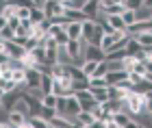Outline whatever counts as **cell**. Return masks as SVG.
Listing matches in <instances>:
<instances>
[{
    "label": "cell",
    "mask_w": 152,
    "mask_h": 128,
    "mask_svg": "<svg viewBox=\"0 0 152 128\" xmlns=\"http://www.w3.org/2000/svg\"><path fill=\"white\" fill-rule=\"evenodd\" d=\"M124 50H126V55H128V57H135V55H137V52H139L141 48H139V44H137L135 39L130 37L128 41H126V48H124Z\"/></svg>",
    "instance_id": "25"
},
{
    "label": "cell",
    "mask_w": 152,
    "mask_h": 128,
    "mask_svg": "<svg viewBox=\"0 0 152 128\" xmlns=\"http://www.w3.org/2000/svg\"><path fill=\"white\" fill-rule=\"evenodd\" d=\"M150 17H152V9H148V7H141V9L135 11L137 22H150Z\"/></svg>",
    "instance_id": "21"
},
{
    "label": "cell",
    "mask_w": 152,
    "mask_h": 128,
    "mask_svg": "<svg viewBox=\"0 0 152 128\" xmlns=\"http://www.w3.org/2000/svg\"><path fill=\"white\" fill-rule=\"evenodd\" d=\"M94 106H98L94 100H85V102H80V111H91Z\"/></svg>",
    "instance_id": "41"
},
{
    "label": "cell",
    "mask_w": 152,
    "mask_h": 128,
    "mask_svg": "<svg viewBox=\"0 0 152 128\" xmlns=\"http://www.w3.org/2000/svg\"><path fill=\"white\" fill-rule=\"evenodd\" d=\"M20 128H31V124H28V119H26V124H22Z\"/></svg>",
    "instance_id": "50"
},
{
    "label": "cell",
    "mask_w": 152,
    "mask_h": 128,
    "mask_svg": "<svg viewBox=\"0 0 152 128\" xmlns=\"http://www.w3.org/2000/svg\"><path fill=\"white\" fill-rule=\"evenodd\" d=\"M94 122H96V117L91 115V111H80L78 115H76V124L78 126H89Z\"/></svg>",
    "instance_id": "16"
},
{
    "label": "cell",
    "mask_w": 152,
    "mask_h": 128,
    "mask_svg": "<svg viewBox=\"0 0 152 128\" xmlns=\"http://www.w3.org/2000/svg\"><path fill=\"white\" fill-rule=\"evenodd\" d=\"M31 57L35 59L37 63H46V48H41V46H37V48L31 52Z\"/></svg>",
    "instance_id": "26"
},
{
    "label": "cell",
    "mask_w": 152,
    "mask_h": 128,
    "mask_svg": "<svg viewBox=\"0 0 152 128\" xmlns=\"http://www.w3.org/2000/svg\"><path fill=\"white\" fill-rule=\"evenodd\" d=\"M124 7H126L128 11H137L143 7V0H124Z\"/></svg>",
    "instance_id": "36"
},
{
    "label": "cell",
    "mask_w": 152,
    "mask_h": 128,
    "mask_svg": "<svg viewBox=\"0 0 152 128\" xmlns=\"http://www.w3.org/2000/svg\"><path fill=\"white\" fill-rule=\"evenodd\" d=\"M130 119H133V117H130V115H126V113H122V111L113 113V124H117L120 128H124V126H126V124L130 122Z\"/></svg>",
    "instance_id": "22"
},
{
    "label": "cell",
    "mask_w": 152,
    "mask_h": 128,
    "mask_svg": "<svg viewBox=\"0 0 152 128\" xmlns=\"http://www.w3.org/2000/svg\"><path fill=\"white\" fill-rule=\"evenodd\" d=\"M65 74L70 76L72 80H80V78H87L85 74L80 72V67L78 65H65Z\"/></svg>",
    "instance_id": "20"
},
{
    "label": "cell",
    "mask_w": 152,
    "mask_h": 128,
    "mask_svg": "<svg viewBox=\"0 0 152 128\" xmlns=\"http://www.w3.org/2000/svg\"><path fill=\"white\" fill-rule=\"evenodd\" d=\"M39 117H41V119H46V122H50L52 117H57V111H54V109H48V106H41Z\"/></svg>",
    "instance_id": "32"
},
{
    "label": "cell",
    "mask_w": 152,
    "mask_h": 128,
    "mask_svg": "<svg viewBox=\"0 0 152 128\" xmlns=\"http://www.w3.org/2000/svg\"><path fill=\"white\" fill-rule=\"evenodd\" d=\"M11 111H18V113H22V115H26V117H28V106H26V102L22 100V96L18 98V102L13 104V109H11Z\"/></svg>",
    "instance_id": "28"
},
{
    "label": "cell",
    "mask_w": 152,
    "mask_h": 128,
    "mask_svg": "<svg viewBox=\"0 0 152 128\" xmlns=\"http://www.w3.org/2000/svg\"><path fill=\"white\" fill-rule=\"evenodd\" d=\"M0 76H2V70H0Z\"/></svg>",
    "instance_id": "54"
},
{
    "label": "cell",
    "mask_w": 152,
    "mask_h": 128,
    "mask_svg": "<svg viewBox=\"0 0 152 128\" xmlns=\"http://www.w3.org/2000/svg\"><path fill=\"white\" fill-rule=\"evenodd\" d=\"M22 100L26 102V106H28V117H37L39 115V111H41V102L37 98H33L28 91H24L22 93Z\"/></svg>",
    "instance_id": "5"
},
{
    "label": "cell",
    "mask_w": 152,
    "mask_h": 128,
    "mask_svg": "<svg viewBox=\"0 0 152 128\" xmlns=\"http://www.w3.org/2000/svg\"><path fill=\"white\" fill-rule=\"evenodd\" d=\"M133 39L137 44H139V48L141 50H152V33L148 31V33H139V35H133Z\"/></svg>",
    "instance_id": "8"
},
{
    "label": "cell",
    "mask_w": 152,
    "mask_h": 128,
    "mask_svg": "<svg viewBox=\"0 0 152 128\" xmlns=\"http://www.w3.org/2000/svg\"><path fill=\"white\" fill-rule=\"evenodd\" d=\"M39 80H41V74L37 72V70H26V83H24V87L26 89H39Z\"/></svg>",
    "instance_id": "6"
},
{
    "label": "cell",
    "mask_w": 152,
    "mask_h": 128,
    "mask_svg": "<svg viewBox=\"0 0 152 128\" xmlns=\"http://www.w3.org/2000/svg\"><path fill=\"white\" fill-rule=\"evenodd\" d=\"M89 87H109L104 76H91L89 78Z\"/></svg>",
    "instance_id": "35"
},
{
    "label": "cell",
    "mask_w": 152,
    "mask_h": 128,
    "mask_svg": "<svg viewBox=\"0 0 152 128\" xmlns=\"http://www.w3.org/2000/svg\"><path fill=\"white\" fill-rule=\"evenodd\" d=\"M70 89L76 93V91H83V89H89V78H80V80H72Z\"/></svg>",
    "instance_id": "24"
},
{
    "label": "cell",
    "mask_w": 152,
    "mask_h": 128,
    "mask_svg": "<svg viewBox=\"0 0 152 128\" xmlns=\"http://www.w3.org/2000/svg\"><path fill=\"white\" fill-rule=\"evenodd\" d=\"M31 2L35 4V7H44V0H31Z\"/></svg>",
    "instance_id": "47"
},
{
    "label": "cell",
    "mask_w": 152,
    "mask_h": 128,
    "mask_svg": "<svg viewBox=\"0 0 152 128\" xmlns=\"http://www.w3.org/2000/svg\"><path fill=\"white\" fill-rule=\"evenodd\" d=\"M83 61H96V63H100V61H104V52H102L98 46H85V52H83Z\"/></svg>",
    "instance_id": "3"
},
{
    "label": "cell",
    "mask_w": 152,
    "mask_h": 128,
    "mask_svg": "<svg viewBox=\"0 0 152 128\" xmlns=\"http://www.w3.org/2000/svg\"><path fill=\"white\" fill-rule=\"evenodd\" d=\"M107 85L111 87V85H117V83H122V80H128V72L126 70H117V72H107Z\"/></svg>",
    "instance_id": "7"
},
{
    "label": "cell",
    "mask_w": 152,
    "mask_h": 128,
    "mask_svg": "<svg viewBox=\"0 0 152 128\" xmlns=\"http://www.w3.org/2000/svg\"><path fill=\"white\" fill-rule=\"evenodd\" d=\"M18 98H20V96H13V93H4L2 100H0V109H4L7 113H9V111L13 109V104L18 102Z\"/></svg>",
    "instance_id": "15"
},
{
    "label": "cell",
    "mask_w": 152,
    "mask_h": 128,
    "mask_svg": "<svg viewBox=\"0 0 152 128\" xmlns=\"http://www.w3.org/2000/svg\"><path fill=\"white\" fill-rule=\"evenodd\" d=\"M146 72L152 74V59H146Z\"/></svg>",
    "instance_id": "45"
},
{
    "label": "cell",
    "mask_w": 152,
    "mask_h": 128,
    "mask_svg": "<svg viewBox=\"0 0 152 128\" xmlns=\"http://www.w3.org/2000/svg\"><path fill=\"white\" fill-rule=\"evenodd\" d=\"M139 128H148V124H141V122H139Z\"/></svg>",
    "instance_id": "51"
},
{
    "label": "cell",
    "mask_w": 152,
    "mask_h": 128,
    "mask_svg": "<svg viewBox=\"0 0 152 128\" xmlns=\"http://www.w3.org/2000/svg\"><path fill=\"white\" fill-rule=\"evenodd\" d=\"M44 13H46V20H52L57 15H63V4L59 2V0H46L44 2Z\"/></svg>",
    "instance_id": "2"
},
{
    "label": "cell",
    "mask_w": 152,
    "mask_h": 128,
    "mask_svg": "<svg viewBox=\"0 0 152 128\" xmlns=\"http://www.w3.org/2000/svg\"><path fill=\"white\" fill-rule=\"evenodd\" d=\"M44 2H46V0H44Z\"/></svg>",
    "instance_id": "56"
},
{
    "label": "cell",
    "mask_w": 152,
    "mask_h": 128,
    "mask_svg": "<svg viewBox=\"0 0 152 128\" xmlns=\"http://www.w3.org/2000/svg\"><path fill=\"white\" fill-rule=\"evenodd\" d=\"M94 26H96V22H91V20L83 22V26H80V39L83 41H89V37H91V33H94Z\"/></svg>",
    "instance_id": "17"
},
{
    "label": "cell",
    "mask_w": 152,
    "mask_h": 128,
    "mask_svg": "<svg viewBox=\"0 0 152 128\" xmlns=\"http://www.w3.org/2000/svg\"><path fill=\"white\" fill-rule=\"evenodd\" d=\"M72 128H78V124H74V126H72Z\"/></svg>",
    "instance_id": "52"
},
{
    "label": "cell",
    "mask_w": 152,
    "mask_h": 128,
    "mask_svg": "<svg viewBox=\"0 0 152 128\" xmlns=\"http://www.w3.org/2000/svg\"><path fill=\"white\" fill-rule=\"evenodd\" d=\"M104 22L111 26V31H126V24H124L122 15H104Z\"/></svg>",
    "instance_id": "12"
},
{
    "label": "cell",
    "mask_w": 152,
    "mask_h": 128,
    "mask_svg": "<svg viewBox=\"0 0 152 128\" xmlns=\"http://www.w3.org/2000/svg\"><path fill=\"white\" fill-rule=\"evenodd\" d=\"M0 39H2V41H13V39H15V31L9 28V26H4V28L0 31Z\"/></svg>",
    "instance_id": "31"
},
{
    "label": "cell",
    "mask_w": 152,
    "mask_h": 128,
    "mask_svg": "<svg viewBox=\"0 0 152 128\" xmlns=\"http://www.w3.org/2000/svg\"><path fill=\"white\" fill-rule=\"evenodd\" d=\"M0 128H13V126H9V124H7V122H4V124H2V122H0Z\"/></svg>",
    "instance_id": "49"
},
{
    "label": "cell",
    "mask_w": 152,
    "mask_h": 128,
    "mask_svg": "<svg viewBox=\"0 0 152 128\" xmlns=\"http://www.w3.org/2000/svg\"><path fill=\"white\" fill-rule=\"evenodd\" d=\"M7 2H9V0H7Z\"/></svg>",
    "instance_id": "55"
},
{
    "label": "cell",
    "mask_w": 152,
    "mask_h": 128,
    "mask_svg": "<svg viewBox=\"0 0 152 128\" xmlns=\"http://www.w3.org/2000/svg\"><path fill=\"white\" fill-rule=\"evenodd\" d=\"M54 104H57V96H52V93L44 96V100H41V106H48V109H54Z\"/></svg>",
    "instance_id": "37"
},
{
    "label": "cell",
    "mask_w": 152,
    "mask_h": 128,
    "mask_svg": "<svg viewBox=\"0 0 152 128\" xmlns=\"http://www.w3.org/2000/svg\"><path fill=\"white\" fill-rule=\"evenodd\" d=\"M52 74H41V80H39V91L44 93V96H48V93H52Z\"/></svg>",
    "instance_id": "11"
},
{
    "label": "cell",
    "mask_w": 152,
    "mask_h": 128,
    "mask_svg": "<svg viewBox=\"0 0 152 128\" xmlns=\"http://www.w3.org/2000/svg\"><path fill=\"white\" fill-rule=\"evenodd\" d=\"M28 124H31V128H50V124H48L46 119H41L39 115L37 117H28Z\"/></svg>",
    "instance_id": "29"
},
{
    "label": "cell",
    "mask_w": 152,
    "mask_h": 128,
    "mask_svg": "<svg viewBox=\"0 0 152 128\" xmlns=\"http://www.w3.org/2000/svg\"><path fill=\"white\" fill-rule=\"evenodd\" d=\"M48 124H50L52 128H72V126H74V124H72V122H70L67 117H61V115L52 117V119H50Z\"/></svg>",
    "instance_id": "19"
},
{
    "label": "cell",
    "mask_w": 152,
    "mask_h": 128,
    "mask_svg": "<svg viewBox=\"0 0 152 128\" xmlns=\"http://www.w3.org/2000/svg\"><path fill=\"white\" fill-rule=\"evenodd\" d=\"M128 72H130V74H137V76H141V78H143V74H146V63L135 61V63H133V67H130Z\"/></svg>",
    "instance_id": "30"
},
{
    "label": "cell",
    "mask_w": 152,
    "mask_h": 128,
    "mask_svg": "<svg viewBox=\"0 0 152 128\" xmlns=\"http://www.w3.org/2000/svg\"><path fill=\"white\" fill-rule=\"evenodd\" d=\"M28 20L33 24H41L46 20V13H44V9H41V7H33L31 9V15H28Z\"/></svg>",
    "instance_id": "18"
},
{
    "label": "cell",
    "mask_w": 152,
    "mask_h": 128,
    "mask_svg": "<svg viewBox=\"0 0 152 128\" xmlns=\"http://www.w3.org/2000/svg\"><path fill=\"white\" fill-rule=\"evenodd\" d=\"M89 91H91V96H94V102H96V104H104L107 100H109L107 87H89Z\"/></svg>",
    "instance_id": "9"
},
{
    "label": "cell",
    "mask_w": 152,
    "mask_h": 128,
    "mask_svg": "<svg viewBox=\"0 0 152 128\" xmlns=\"http://www.w3.org/2000/svg\"><path fill=\"white\" fill-rule=\"evenodd\" d=\"M78 128H87V126H78Z\"/></svg>",
    "instance_id": "53"
},
{
    "label": "cell",
    "mask_w": 152,
    "mask_h": 128,
    "mask_svg": "<svg viewBox=\"0 0 152 128\" xmlns=\"http://www.w3.org/2000/svg\"><path fill=\"white\" fill-rule=\"evenodd\" d=\"M107 72H109V63H107V61H100L91 76H107ZM91 76H89V78H91Z\"/></svg>",
    "instance_id": "34"
},
{
    "label": "cell",
    "mask_w": 152,
    "mask_h": 128,
    "mask_svg": "<svg viewBox=\"0 0 152 128\" xmlns=\"http://www.w3.org/2000/svg\"><path fill=\"white\" fill-rule=\"evenodd\" d=\"M122 20H124V24H126V28H128V26H133L135 22H137V20H135V11H124L122 13Z\"/></svg>",
    "instance_id": "33"
},
{
    "label": "cell",
    "mask_w": 152,
    "mask_h": 128,
    "mask_svg": "<svg viewBox=\"0 0 152 128\" xmlns=\"http://www.w3.org/2000/svg\"><path fill=\"white\" fill-rule=\"evenodd\" d=\"M96 67H98V63H96V61H83V63H80V72L89 78V76L96 72Z\"/></svg>",
    "instance_id": "23"
},
{
    "label": "cell",
    "mask_w": 152,
    "mask_h": 128,
    "mask_svg": "<svg viewBox=\"0 0 152 128\" xmlns=\"http://www.w3.org/2000/svg\"><path fill=\"white\" fill-rule=\"evenodd\" d=\"M11 80L18 87H24V83H26V70H24V67H15V70H11Z\"/></svg>",
    "instance_id": "13"
},
{
    "label": "cell",
    "mask_w": 152,
    "mask_h": 128,
    "mask_svg": "<svg viewBox=\"0 0 152 128\" xmlns=\"http://www.w3.org/2000/svg\"><path fill=\"white\" fill-rule=\"evenodd\" d=\"M4 26H7V20H4L2 15H0V31H2V28H4Z\"/></svg>",
    "instance_id": "46"
},
{
    "label": "cell",
    "mask_w": 152,
    "mask_h": 128,
    "mask_svg": "<svg viewBox=\"0 0 152 128\" xmlns=\"http://www.w3.org/2000/svg\"><path fill=\"white\" fill-rule=\"evenodd\" d=\"M26 119H28V117L22 115V113H18V111H9V115H7V124L20 128L22 124H26Z\"/></svg>",
    "instance_id": "10"
},
{
    "label": "cell",
    "mask_w": 152,
    "mask_h": 128,
    "mask_svg": "<svg viewBox=\"0 0 152 128\" xmlns=\"http://www.w3.org/2000/svg\"><path fill=\"white\" fill-rule=\"evenodd\" d=\"M80 26L78 22H70L65 26V33H67V37H70V41H76V39H80Z\"/></svg>",
    "instance_id": "14"
},
{
    "label": "cell",
    "mask_w": 152,
    "mask_h": 128,
    "mask_svg": "<svg viewBox=\"0 0 152 128\" xmlns=\"http://www.w3.org/2000/svg\"><path fill=\"white\" fill-rule=\"evenodd\" d=\"M124 11H126V7H124V4H113V7H109V9L102 13V17H104V15H122Z\"/></svg>",
    "instance_id": "27"
},
{
    "label": "cell",
    "mask_w": 152,
    "mask_h": 128,
    "mask_svg": "<svg viewBox=\"0 0 152 128\" xmlns=\"http://www.w3.org/2000/svg\"><path fill=\"white\" fill-rule=\"evenodd\" d=\"M22 48H24L26 52H33V50L37 48V39H33V37H26V41H24V46H22Z\"/></svg>",
    "instance_id": "38"
},
{
    "label": "cell",
    "mask_w": 152,
    "mask_h": 128,
    "mask_svg": "<svg viewBox=\"0 0 152 128\" xmlns=\"http://www.w3.org/2000/svg\"><path fill=\"white\" fill-rule=\"evenodd\" d=\"M126 106H128V113H130V117H135V115H141L143 113V106H146V100H143V96L139 91H135V89H130L128 91V96H126Z\"/></svg>",
    "instance_id": "1"
},
{
    "label": "cell",
    "mask_w": 152,
    "mask_h": 128,
    "mask_svg": "<svg viewBox=\"0 0 152 128\" xmlns=\"http://www.w3.org/2000/svg\"><path fill=\"white\" fill-rule=\"evenodd\" d=\"M63 15L67 17V22H78V24L87 22L85 13H83L80 9H74V7H70V4H63Z\"/></svg>",
    "instance_id": "4"
},
{
    "label": "cell",
    "mask_w": 152,
    "mask_h": 128,
    "mask_svg": "<svg viewBox=\"0 0 152 128\" xmlns=\"http://www.w3.org/2000/svg\"><path fill=\"white\" fill-rule=\"evenodd\" d=\"M87 128H107V124H104V122H100V119H96V122H94V124H89Z\"/></svg>",
    "instance_id": "43"
},
{
    "label": "cell",
    "mask_w": 152,
    "mask_h": 128,
    "mask_svg": "<svg viewBox=\"0 0 152 128\" xmlns=\"http://www.w3.org/2000/svg\"><path fill=\"white\" fill-rule=\"evenodd\" d=\"M15 15L20 17V22H22V20H28V15H31V9H18V11H15Z\"/></svg>",
    "instance_id": "42"
},
{
    "label": "cell",
    "mask_w": 152,
    "mask_h": 128,
    "mask_svg": "<svg viewBox=\"0 0 152 128\" xmlns=\"http://www.w3.org/2000/svg\"><path fill=\"white\" fill-rule=\"evenodd\" d=\"M143 7H148V9H152V0H143Z\"/></svg>",
    "instance_id": "48"
},
{
    "label": "cell",
    "mask_w": 152,
    "mask_h": 128,
    "mask_svg": "<svg viewBox=\"0 0 152 128\" xmlns=\"http://www.w3.org/2000/svg\"><path fill=\"white\" fill-rule=\"evenodd\" d=\"M109 63V72H117V70H124V63L122 61H107Z\"/></svg>",
    "instance_id": "39"
},
{
    "label": "cell",
    "mask_w": 152,
    "mask_h": 128,
    "mask_svg": "<svg viewBox=\"0 0 152 128\" xmlns=\"http://www.w3.org/2000/svg\"><path fill=\"white\" fill-rule=\"evenodd\" d=\"M124 128H139V122H137V119H130V122L124 126Z\"/></svg>",
    "instance_id": "44"
},
{
    "label": "cell",
    "mask_w": 152,
    "mask_h": 128,
    "mask_svg": "<svg viewBox=\"0 0 152 128\" xmlns=\"http://www.w3.org/2000/svg\"><path fill=\"white\" fill-rule=\"evenodd\" d=\"M7 26H9V28H13V31H15L18 26H20V17H18V15H13V17H9V20H7Z\"/></svg>",
    "instance_id": "40"
}]
</instances>
